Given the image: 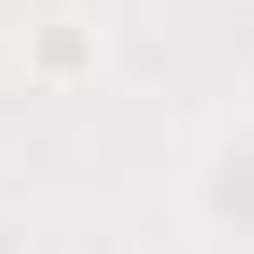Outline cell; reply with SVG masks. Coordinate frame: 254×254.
<instances>
[{
	"mask_svg": "<svg viewBox=\"0 0 254 254\" xmlns=\"http://www.w3.org/2000/svg\"><path fill=\"white\" fill-rule=\"evenodd\" d=\"M26 62H35V79H79V70H97V35H88L79 18H53Z\"/></svg>",
	"mask_w": 254,
	"mask_h": 254,
	"instance_id": "obj_1",
	"label": "cell"
}]
</instances>
